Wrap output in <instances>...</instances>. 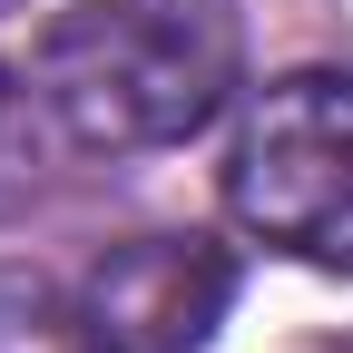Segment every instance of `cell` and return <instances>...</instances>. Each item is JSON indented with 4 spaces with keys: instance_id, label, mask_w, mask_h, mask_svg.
<instances>
[{
    "instance_id": "obj_1",
    "label": "cell",
    "mask_w": 353,
    "mask_h": 353,
    "mask_svg": "<svg viewBox=\"0 0 353 353\" xmlns=\"http://www.w3.org/2000/svg\"><path fill=\"white\" fill-rule=\"evenodd\" d=\"M236 0H79L39 39V99L99 157L176 148L236 88Z\"/></svg>"
},
{
    "instance_id": "obj_2",
    "label": "cell",
    "mask_w": 353,
    "mask_h": 353,
    "mask_svg": "<svg viewBox=\"0 0 353 353\" xmlns=\"http://www.w3.org/2000/svg\"><path fill=\"white\" fill-rule=\"evenodd\" d=\"M226 216L275 255L353 275V69H285L255 88L226 148Z\"/></svg>"
},
{
    "instance_id": "obj_3",
    "label": "cell",
    "mask_w": 353,
    "mask_h": 353,
    "mask_svg": "<svg viewBox=\"0 0 353 353\" xmlns=\"http://www.w3.org/2000/svg\"><path fill=\"white\" fill-rule=\"evenodd\" d=\"M236 304V255L216 236H128L88 255L79 314L99 353H196Z\"/></svg>"
},
{
    "instance_id": "obj_4",
    "label": "cell",
    "mask_w": 353,
    "mask_h": 353,
    "mask_svg": "<svg viewBox=\"0 0 353 353\" xmlns=\"http://www.w3.org/2000/svg\"><path fill=\"white\" fill-rule=\"evenodd\" d=\"M0 353H99L79 294H59L30 265H0Z\"/></svg>"
},
{
    "instance_id": "obj_5",
    "label": "cell",
    "mask_w": 353,
    "mask_h": 353,
    "mask_svg": "<svg viewBox=\"0 0 353 353\" xmlns=\"http://www.w3.org/2000/svg\"><path fill=\"white\" fill-rule=\"evenodd\" d=\"M39 187V138H30V88L0 69V206H20Z\"/></svg>"
},
{
    "instance_id": "obj_6",
    "label": "cell",
    "mask_w": 353,
    "mask_h": 353,
    "mask_svg": "<svg viewBox=\"0 0 353 353\" xmlns=\"http://www.w3.org/2000/svg\"><path fill=\"white\" fill-rule=\"evenodd\" d=\"M0 10H20V0H0Z\"/></svg>"
},
{
    "instance_id": "obj_7",
    "label": "cell",
    "mask_w": 353,
    "mask_h": 353,
    "mask_svg": "<svg viewBox=\"0 0 353 353\" xmlns=\"http://www.w3.org/2000/svg\"><path fill=\"white\" fill-rule=\"evenodd\" d=\"M343 353H353V343H343Z\"/></svg>"
}]
</instances>
